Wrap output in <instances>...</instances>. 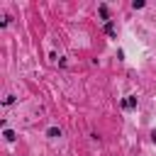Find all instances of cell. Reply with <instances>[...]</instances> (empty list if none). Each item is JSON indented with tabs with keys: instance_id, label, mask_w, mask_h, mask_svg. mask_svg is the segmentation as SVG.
I'll return each instance as SVG.
<instances>
[{
	"instance_id": "6da1fadb",
	"label": "cell",
	"mask_w": 156,
	"mask_h": 156,
	"mask_svg": "<svg viewBox=\"0 0 156 156\" xmlns=\"http://www.w3.org/2000/svg\"><path fill=\"white\" fill-rule=\"evenodd\" d=\"M122 105H124V107H134V105H136V100H134V98H129V100H124Z\"/></svg>"
},
{
	"instance_id": "7a4b0ae2",
	"label": "cell",
	"mask_w": 156,
	"mask_h": 156,
	"mask_svg": "<svg viewBox=\"0 0 156 156\" xmlns=\"http://www.w3.org/2000/svg\"><path fill=\"white\" fill-rule=\"evenodd\" d=\"M5 139H8V142H12V139H15V132H10V129H8V132H5Z\"/></svg>"
}]
</instances>
